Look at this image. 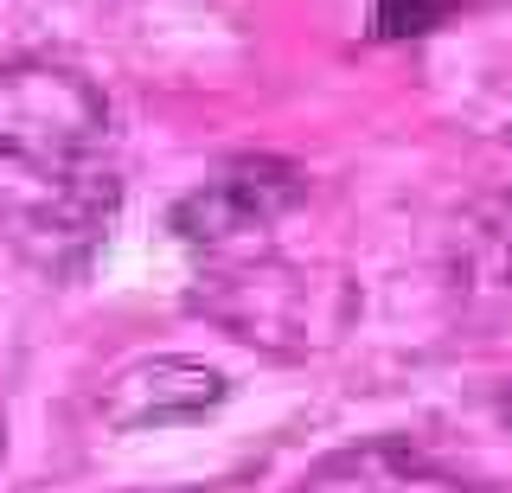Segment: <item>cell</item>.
Segmentation results:
<instances>
[{"label": "cell", "instance_id": "5", "mask_svg": "<svg viewBox=\"0 0 512 493\" xmlns=\"http://www.w3.org/2000/svg\"><path fill=\"white\" fill-rule=\"evenodd\" d=\"M295 493H480V487L461 481L448 461H436L429 449H416V442L372 436V442L320 455L301 474Z\"/></svg>", "mask_w": 512, "mask_h": 493}, {"label": "cell", "instance_id": "9", "mask_svg": "<svg viewBox=\"0 0 512 493\" xmlns=\"http://www.w3.org/2000/svg\"><path fill=\"white\" fill-rule=\"evenodd\" d=\"M0 449H7V423H0Z\"/></svg>", "mask_w": 512, "mask_h": 493}, {"label": "cell", "instance_id": "4", "mask_svg": "<svg viewBox=\"0 0 512 493\" xmlns=\"http://www.w3.org/2000/svg\"><path fill=\"white\" fill-rule=\"evenodd\" d=\"M231 397V378L205 359L186 353H154L135 359L96 391V423L141 436V429H173V423H199L205 410H218Z\"/></svg>", "mask_w": 512, "mask_h": 493}, {"label": "cell", "instance_id": "7", "mask_svg": "<svg viewBox=\"0 0 512 493\" xmlns=\"http://www.w3.org/2000/svg\"><path fill=\"white\" fill-rule=\"evenodd\" d=\"M474 122H480L487 135L512 141V77H493V84L480 90V103H474Z\"/></svg>", "mask_w": 512, "mask_h": 493}, {"label": "cell", "instance_id": "3", "mask_svg": "<svg viewBox=\"0 0 512 493\" xmlns=\"http://www.w3.org/2000/svg\"><path fill=\"white\" fill-rule=\"evenodd\" d=\"M308 193H314V173L301 161H288V154H237L173 205L167 225L180 244L205 250V257H237L263 231H276Z\"/></svg>", "mask_w": 512, "mask_h": 493}, {"label": "cell", "instance_id": "8", "mask_svg": "<svg viewBox=\"0 0 512 493\" xmlns=\"http://www.w3.org/2000/svg\"><path fill=\"white\" fill-rule=\"evenodd\" d=\"M493 410H500V429H506V436H512V378H506V385H500V397H493Z\"/></svg>", "mask_w": 512, "mask_h": 493}, {"label": "cell", "instance_id": "2", "mask_svg": "<svg viewBox=\"0 0 512 493\" xmlns=\"http://www.w3.org/2000/svg\"><path fill=\"white\" fill-rule=\"evenodd\" d=\"M186 301L218 333H231V340H244L269 359H314L346 340L352 314H359V282L340 263L237 250V257L199 269Z\"/></svg>", "mask_w": 512, "mask_h": 493}, {"label": "cell", "instance_id": "6", "mask_svg": "<svg viewBox=\"0 0 512 493\" xmlns=\"http://www.w3.org/2000/svg\"><path fill=\"white\" fill-rule=\"evenodd\" d=\"M448 13H461V0H378L372 33L378 39H423V33H436Z\"/></svg>", "mask_w": 512, "mask_h": 493}, {"label": "cell", "instance_id": "1", "mask_svg": "<svg viewBox=\"0 0 512 493\" xmlns=\"http://www.w3.org/2000/svg\"><path fill=\"white\" fill-rule=\"evenodd\" d=\"M116 205L109 97L64 58H0V231L58 263L90 250Z\"/></svg>", "mask_w": 512, "mask_h": 493}]
</instances>
